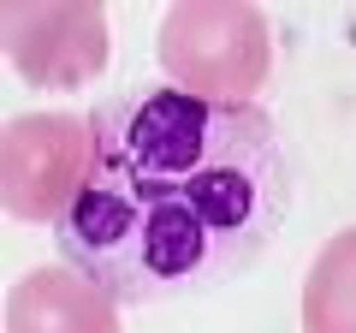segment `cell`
<instances>
[{"label": "cell", "mask_w": 356, "mask_h": 333, "mask_svg": "<svg viewBox=\"0 0 356 333\" xmlns=\"http://www.w3.org/2000/svg\"><path fill=\"white\" fill-rule=\"evenodd\" d=\"M0 36L13 72L42 90H83L107 65V13L89 0H60V6L13 0L0 6Z\"/></svg>", "instance_id": "4"}, {"label": "cell", "mask_w": 356, "mask_h": 333, "mask_svg": "<svg viewBox=\"0 0 356 333\" xmlns=\"http://www.w3.org/2000/svg\"><path fill=\"white\" fill-rule=\"evenodd\" d=\"M95 155V119L24 114L0 131V191L18 220H60Z\"/></svg>", "instance_id": "3"}, {"label": "cell", "mask_w": 356, "mask_h": 333, "mask_svg": "<svg viewBox=\"0 0 356 333\" xmlns=\"http://www.w3.org/2000/svg\"><path fill=\"white\" fill-rule=\"evenodd\" d=\"M161 65L178 90L250 107L273 72V30L243 0H184L161 18Z\"/></svg>", "instance_id": "2"}, {"label": "cell", "mask_w": 356, "mask_h": 333, "mask_svg": "<svg viewBox=\"0 0 356 333\" xmlns=\"http://www.w3.org/2000/svg\"><path fill=\"white\" fill-rule=\"evenodd\" d=\"M6 333H119V309L77 268H30L6 292Z\"/></svg>", "instance_id": "5"}, {"label": "cell", "mask_w": 356, "mask_h": 333, "mask_svg": "<svg viewBox=\"0 0 356 333\" xmlns=\"http://www.w3.org/2000/svg\"><path fill=\"white\" fill-rule=\"evenodd\" d=\"M303 333H356V226L321 244L303 280Z\"/></svg>", "instance_id": "6"}, {"label": "cell", "mask_w": 356, "mask_h": 333, "mask_svg": "<svg viewBox=\"0 0 356 333\" xmlns=\"http://www.w3.org/2000/svg\"><path fill=\"white\" fill-rule=\"evenodd\" d=\"M285 208L291 166L273 119L161 84L95 114V155L54 238L107 297L161 304L243 274Z\"/></svg>", "instance_id": "1"}]
</instances>
